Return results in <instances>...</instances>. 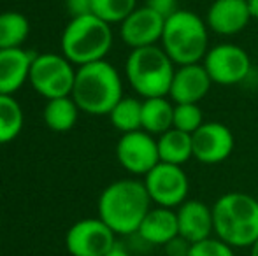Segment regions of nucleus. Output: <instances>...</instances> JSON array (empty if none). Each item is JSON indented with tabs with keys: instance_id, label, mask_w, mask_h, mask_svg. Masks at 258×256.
I'll use <instances>...</instances> for the list:
<instances>
[{
	"instance_id": "obj_33",
	"label": "nucleus",
	"mask_w": 258,
	"mask_h": 256,
	"mask_svg": "<svg viewBox=\"0 0 258 256\" xmlns=\"http://www.w3.org/2000/svg\"><path fill=\"white\" fill-rule=\"evenodd\" d=\"M249 256H258V239H256V242L249 247Z\"/></svg>"
},
{
	"instance_id": "obj_12",
	"label": "nucleus",
	"mask_w": 258,
	"mask_h": 256,
	"mask_svg": "<svg viewBox=\"0 0 258 256\" xmlns=\"http://www.w3.org/2000/svg\"><path fill=\"white\" fill-rule=\"evenodd\" d=\"M194 158L204 165H218L232 154L235 139L232 130L220 121H204L191 133Z\"/></svg>"
},
{
	"instance_id": "obj_14",
	"label": "nucleus",
	"mask_w": 258,
	"mask_h": 256,
	"mask_svg": "<svg viewBox=\"0 0 258 256\" xmlns=\"http://www.w3.org/2000/svg\"><path fill=\"white\" fill-rule=\"evenodd\" d=\"M253 20L248 0H214L206 14L209 30L218 35H237Z\"/></svg>"
},
{
	"instance_id": "obj_26",
	"label": "nucleus",
	"mask_w": 258,
	"mask_h": 256,
	"mask_svg": "<svg viewBox=\"0 0 258 256\" xmlns=\"http://www.w3.org/2000/svg\"><path fill=\"white\" fill-rule=\"evenodd\" d=\"M204 125V114L199 104H174V127L181 132L194 133Z\"/></svg>"
},
{
	"instance_id": "obj_5",
	"label": "nucleus",
	"mask_w": 258,
	"mask_h": 256,
	"mask_svg": "<svg viewBox=\"0 0 258 256\" xmlns=\"http://www.w3.org/2000/svg\"><path fill=\"white\" fill-rule=\"evenodd\" d=\"M162 46H146L132 49L125 63L128 84L143 99L169 97L176 67Z\"/></svg>"
},
{
	"instance_id": "obj_23",
	"label": "nucleus",
	"mask_w": 258,
	"mask_h": 256,
	"mask_svg": "<svg viewBox=\"0 0 258 256\" xmlns=\"http://www.w3.org/2000/svg\"><path fill=\"white\" fill-rule=\"evenodd\" d=\"M112 127L121 133L143 130V100L123 97L107 114Z\"/></svg>"
},
{
	"instance_id": "obj_9",
	"label": "nucleus",
	"mask_w": 258,
	"mask_h": 256,
	"mask_svg": "<svg viewBox=\"0 0 258 256\" xmlns=\"http://www.w3.org/2000/svg\"><path fill=\"white\" fill-rule=\"evenodd\" d=\"M202 65L211 81L220 86H234L242 82L251 72V58L248 51L237 44H218L209 48Z\"/></svg>"
},
{
	"instance_id": "obj_10",
	"label": "nucleus",
	"mask_w": 258,
	"mask_h": 256,
	"mask_svg": "<svg viewBox=\"0 0 258 256\" xmlns=\"http://www.w3.org/2000/svg\"><path fill=\"white\" fill-rule=\"evenodd\" d=\"M116 244V233L100 218L76 221L65 235V247L72 256H105Z\"/></svg>"
},
{
	"instance_id": "obj_8",
	"label": "nucleus",
	"mask_w": 258,
	"mask_h": 256,
	"mask_svg": "<svg viewBox=\"0 0 258 256\" xmlns=\"http://www.w3.org/2000/svg\"><path fill=\"white\" fill-rule=\"evenodd\" d=\"M144 186L155 205L177 209L184 200H188L190 179L181 165L158 161L144 176Z\"/></svg>"
},
{
	"instance_id": "obj_11",
	"label": "nucleus",
	"mask_w": 258,
	"mask_h": 256,
	"mask_svg": "<svg viewBox=\"0 0 258 256\" xmlns=\"http://www.w3.org/2000/svg\"><path fill=\"white\" fill-rule=\"evenodd\" d=\"M116 158L126 172L134 176H146L160 161L158 142L146 130L121 133L116 144Z\"/></svg>"
},
{
	"instance_id": "obj_18",
	"label": "nucleus",
	"mask_w": 258,
	"mask_h": 256,
	"mask_svg": "<svg viewBox=\"0 0 258 256\" xmlns=\"http://www.w3.org/2000/svg\"><path fill=\"white\" fill-rule=\"evenodd\" d=\"M137 235L144 242L151 246H165L172 239L179 235V226H177V214L174 209L169 207H151L146 218L143 219Z\"/></svg>"
},
{
	"instance_id": "obj_25",
	"label": "nucleus",
	"mask_w": 258,
	"mask_h": 256,
	"mask_svg": "<svg viewBox=\"0 0 258 256\" xmlns=\"http://www.w3.org/2000/svg\"><path fill=\"white\" fill-rule=\"evenodd\" d=\"M137 9V0H93V14L105 23H123Z\"/></svg>"
},
{
	"instance_id": "obj_22",
	"label": "nucleus",
	"mask_w": 258,
	"mask_h": 256,
	"mask_svg": "<svg viewBox=\"0 0 258 256\" xmlns=\"http://www.w3.org/2000/svg\"><path fill=\"white\" fill-rule=\"evenodd\" d=\"M30 34L27 16L18 11L0 13V49L23 48V42Z\"/></svg>"
},
{
	"instance_id": "obj_4",
	"label": "nucleus",
	"mask_w": 258,
	"mask_h": 256,
	"mask_svg": "<svg viewBox=\"0 0 258 256\" xmlns=\"http://www.w3.org/2000/svg\"><path fill=\"white\" fill-rule=\"evenodd\" d=\"M160 42L176 65L201 63L209 51V27L197 13L179 9L165 20Z\"/></svg>"
},
{
	"instance_id": "obj_21",
	"label": "nucleus",
	"mask_w": 258,
	"mask_h": 256,
	"mask_svg": "<svg viewBox=\"0 0 258 256\" xmlns=\"http://www.w3.org/2000/svg\"><path fill=\"white\" fill-rule=\"evenodd\" d=\"M79 107L74 102L71 95L69 97H60V99H51L48 100L44 107V123L51 132L56 133H65L69 130L74 128V125L78 123L79 118Z\"/></svg>"
},
{
	"instance_id": "obj_16",
	"label": "nucleus",
	"mask_w": 258,
	"mask_h": 256,
	"mask_svg": "<svg viewBox=\"0 0 258 256\" xmlns=\"http://www.w3.org/2000/svg\"><path fill=\"white\" fill-rule=\"evenodd\" d=\"M179 235L190 244L214 237L213 207L201 200H184L176 209Z\"/></svg>"
},
{
	"instance_id": "obj_7",
	"label": "nucleus",
	"mask_w": 258,
	"mask_h": 256,
	"mask_svg": "<svg viewBox=\"0 0 258 256\" xmlns=\"http://www.w3.org/2000/svg\"><path fill=\"white\" fill-rule=\"evenodd\" d=\"M74 79L76 70L72 68V62H69L63 55H34L28 82L46 100L69 97L74 88Z\"/></svg>"
},
{
	"instance_id": "obj_3",
	"label": "nucleus",
	"mask_w": 258,
	"mask_h": 256,
	"mask_svg": "<svg viewBox=\"0 0 258 256\" xmlns=\"http://www.w3.org/2000/svg\"><path fill=\"white\" fill-rule=\"evenodd\" d=\"M214 237L230 247H251L258 239V198L242 192L225 193L213 204Z\"/></svg>"
},
{
	"instance_id": "obj_19",
	"label": "nucleus",
	"mask_w": 258,
	"mask_h": 256,
	"mask_svg": "<svg viewBox=\"0 0 258 256\" xmlns=\"http://www.w3.org/2000/svg\"><path fill=\"white\" fill-rule=\"evenodd\" d=\"M158 156L160 161L183 167L188 160L194 158V144L191 133L181 132L177 128H170L165 133L158 135Z\"/></svg>"
},
{
	"instance_id": "obj_28",
	"label": "nucleus",
	"mask_w": 258,
	"mask_h": 256,
	"mask_svg": "<svg viewBox=\"0 0 258 256\" xmlns=\"http://www.w3.org/2000/svg\"><path fill=\"white\" fill-rule=\"evenodd\" d=\"M146 6L150 9H153L155 13H158L162 18H165V20L179 11L177 0H146Z\"/></svg>"
},
{
	"instance_id": "obj_17",
	"label": "nucleus",
	"mask_w": 258,
	"mask_h": 256,
	"mask_svg": "<svg viewBox=\"0 0 258 256\" xmlns=\"http://www.w3.org/2000/svg\"><path fill=\"white\" fill-rule=\"evenodd\" d=\"M34 55L23 48L0 49V93L14 95L30 75Z\"/></svg>"
},
{
	"instance_id": "obj_1",
	"label": "nucleus",
	"mask_w": 258,
	"mask_h": 256,
	"mask_svg": "<svg viewBox=\"0 0 258 256\" xmlns=\"http://www.w3.org/2000/svg\"><path fill=\"white\" fill-rule=\"evenodd\" d=\"M151 204L144 181L118 179L104 188L97 209L99 218L116 235H132L137 233Z\"/></svg>"
},
{
	"instance_id": "obj_15",
	"label": "nucleus",
	"mask_w": 258,
	"mask_h": 256,
	"mask_svg": "<svg viewBox=\"0 0 258 256\" xmlns=\"http://www.w3.org/2000/svg\"><path fill=\"white\" fill-rule=\"evenodd\" d=\"M211 81L206 67L201 63L179 65L174 72L169 99L174 104H199L209 93Z\"/></svg>"
},
{
	"instance_id": "obj_20",
	"label": "nucleus",
	"mask_w": 258,
	"mask_h": 256,
	"mask_svg": "<svg viewBox=\"0 0 258 256\" xmlns=\"http://www.w3.org/2000/svg\"><path fill=\"white\" fill-rule=\"evenodd\" d=\"M174 127V102L169 97L143 99V130L162 135Z\"/></svg>"
},
{
	"instance_id": "obj_31",
	"label": "nucleus",
	"mask_w": 258,
	"mask_h": 256,
	"mask_svg": "<svg viewBox=\"0 0 258 256\" xmlns=\"http://www.w3.org/2000/svg\"><path fill=\"white\" fill-rule=\"evenodd\" d=\"M105 256H132L128 253V249H126L123 244H119V242H116L114 246L109 249V253L105 254Z\"/></svg>"
},
{
	"instance_id": "obj_30",
	"label": "nucleus",
	"mask_w": 258,
	"mask_h": 256,
	"mask_svg": "<svg viewBox=\"0 0 258 256\" xmlns=\"http://www.w3.org/2000/svg\"><path fill=\"white\" fill-rule=\"evenodd\" d=\"M165 251L169 256H188L190 253V247L191 244L188 242V240H184L181 235H177L176 239H172L169 244H165Z\"/></svg>"
},
{
	"instance_id": "obj_32",
	"label": "nucleus",
	"mask_w": 258,
	"mask_h": 256,
	"mask_svg": "<svg viewBox=\"0 0 258 256\" xmlns=\"http://www.w3.org/2000/svg\"><path fill=\"white\" fill-rule=\"evenodd\" d=\"M248 2H249V7H251L253 18H256L258 20V0H248Z\"/></svg>"
},
{
	"instance_id": "obj_24",
	"label": "nucleus",
	"mask_w": 258,
	"mask_h": 256,
	"mask_svg": "<svg viewBox=\"0 0 258 256\" xmlns=\"http://www.w3.org/2000/svg\"><path fill=\"white\" fill-rule=\"evenodd\" d=\"M25 125V114L13 95L0 93V144L14 140Z\"/></svg>"
},
{
	"instance_id": "obj_27",
	"label": "nucleus",
	"mask_w": 258,
	"mask_h": 256,
	"mask_svg": "<svg viewBox=\"0 0 258 256\" xmlns=\"http://www.w3.org/2000/svg\"><path fill=\"white\" fill-rule=\"evenodd\" d=\"M188 256H235L234 247L225 244L218 237H209L201 242L191 244Z\"/></svg>"
},
{
	"instance_id": "obj_29",
	"label": "nucleus",
	"mask_w": 258,
	"mask_h": 256,
	"mask_svg": "<svg viewBox=\"0 0 258 256\" xmlns=\"http://www.w3.org/2000/svg\"><path fill=\"white\" fill-rule=\"evenodd\" d=\"M65 7H67L71 18L93 14V0H65Z\"/></svg>"
},
{
	"instance_id": "obj_6",
	"label": "nucleus",
	"mask_w": 258,
	"mask_h": 256,
	"mask_svg": "<svg viewBox=\"0 0 258 256\" xmlns=\"http://www.w3.org/2000/svg\"><path fill=\"white\" fill-rule=\"evenodd\" d=\"M61 55L76 65L105 60L112 46L111 25L95 14L71 18L61 34Z\"/></svg>"
},
{
	"instance_id": "obj_13",
	"label": "nucleus",
	"mask_w": 258,
	"mask_h": 256,
	"mask_svg": "<svg viewBox=\"0 0 258 256\" xmlns=\"http://www.w3.org/2000/svg\"><path fill=\"white\" fill-rule=\"evenodd\" d=\"M119 37L130 49L155 46L162 41L165 18L148 6L137 7L123 23H119Z\"/></svg>"
},
{
	"instance_id": "obj_2",
	"label": "nucleus",
	"mask_w": 258,
	"mask_h": 256,
	"mask_svg": "<svg viewBox=\"0 0 258 256\" xmlns=\"http://www.w3.org/2000/svg\"><path fill=\"white\" fill-rule=\"evenodd\" d=\"M71 97L81 113L104 116L123 99V81L114 65L107 60L86 63L76 70Z\"/></svg>"
}]
</instances>
